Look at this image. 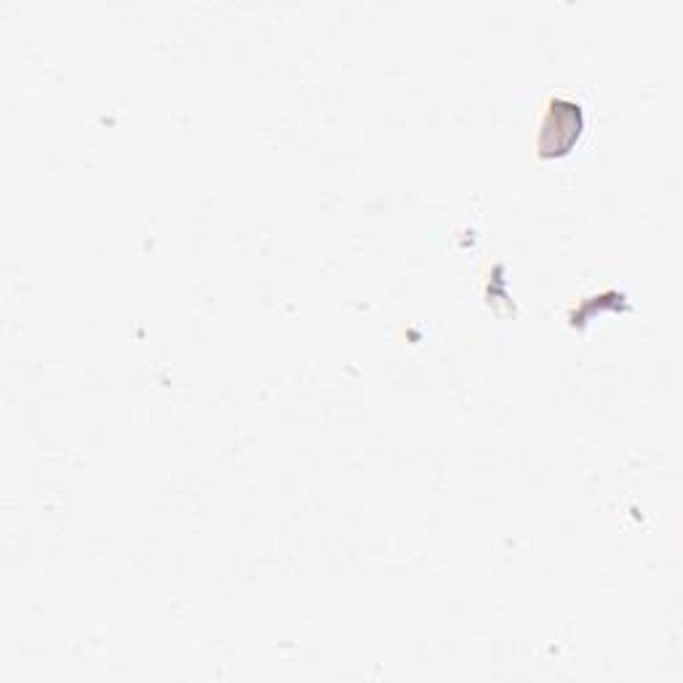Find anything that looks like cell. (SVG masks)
Listing matches in <instances>:
<instances>
[{"label":"cell","instance_id":"1","mask_svg":"<svg viewBox=\"0 0 683 683\" xmlns=\"http://www.w3.org/2000/svg\"><path fill=\"white\" fill-rule=\"evenodd\" d=\"M582 120V110H579V105H572V102H553L547 110V118H545V126H558V134H553L550 139H545V142H540V150L542 155H564L569 153V148L574 144V139L579 137V131L582 129H564V126H572V123H579Z\"/></svg>","mask_w":683,"mask_h":683}]
</instances>
